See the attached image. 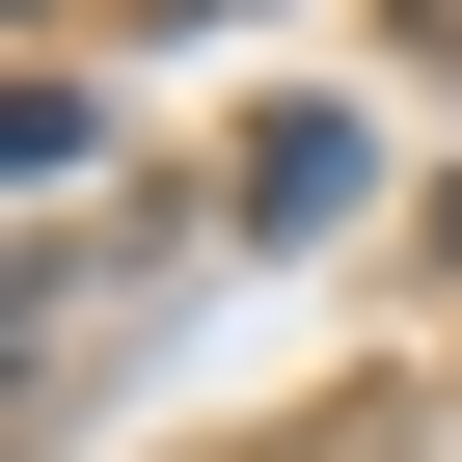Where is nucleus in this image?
Masks as SVG:
<instances>
[{"mask_svg": "<svg viewBox=\"0 0 462 462\" xmlns=\"http://www.w3.org/2000/svg\"><path fill=\"white\" fill-rule=\"evenodd\" d=\"M354 190H381V136H354V109H273V136H245V245H327Z\"/></svg>", "mask_w": 462, "mask_h": 462, "instance_id": "nucleus-1", "label": "nucleus"}, {"mask_svg": "<svg viewBox=\"0 0 462 462\" xmlns=\"http://www.w3.org/2000/svg\"><path fill=\"white\" fill-rule=\"evenodd\" d=\"M163 28H245V0H163Z\"/></svg>", "mask_w": 462, "mask_h": 462, "instance_id": "nucleus-3", "label": "nucleus"}, {"mask_svg": "<svg viewBox=\"0 0 462 462\" xmlns=\"http://www.w3.org/2000/svg\"><path fill=\"white\" fill-rule=\"evenodd\" d=\"M408 55H435V82H462V0H408Z\"/></svg>", "mask_w": 462, "mask_h": 462, "instance_id": "nucleus-2", "label": "nucleus"}, {"mask_svg": "<svg viewBox=\"0 0 462 462\" xmlns=\"http://www.w3.org/2000/svg\"><path fill=\"white\" fill-rule=\"evenodd\" d=\"M435 273H462V190H435Z\"/></svg>", "mask_w": 462, "mask_h": 462, "instance_id": "nucleus-4", "label": "nucleus"}]
</instances>
